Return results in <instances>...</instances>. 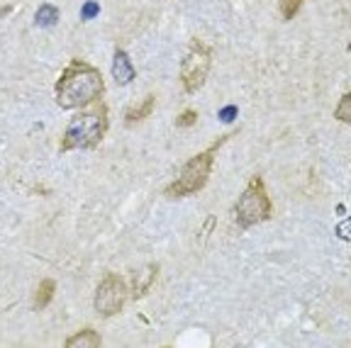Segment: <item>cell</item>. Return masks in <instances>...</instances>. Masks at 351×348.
<instances>
[{
  "label": "cell",
  "mask_w": 351,
  "mask_h": 348,
  "mask_svg": "<svg viewBox=\"0 0 351 348\" xmlns=\"http://www.w3.org/2000/svg\"><path fill=\"white\" fill-rule=\"evenodd\" d=\"M105 95L103 73L83 59H71L54 83V100L61 110H83Z\"/></svg>",
  "instance_id": "cell-1"
},
{
  "label": "cell",
  "mask_w": 351,
  "mask_h": 348,
  "mask_svg": "<svg viewBox=\"0 0 351 348\" xmlns=\"http://www.w3.org/2000/svg\"><path fill=\"white\" fill-rule=\"evenodd\" d=\"M108 129H110L108 105H105L103 100L88 105V108H83L81 112L66 125L59 151L66 153V151H78V149H95L105 139Z\"/></svg>",
  "instance_id": "cell-2"
},
{
  "label": "cell",
  "mask_w": 351,
  "mask_h": 348,
  "mask_svg": "<svg viewBox=\"0 0 351 348\" xmlns=\"http://www.w3.org/2000/svg\"><path fill=\"white\" fill-rule=\"evenodd\" d=\"M234 134H237V129H234ZM234 134H232V132L230 134H222L219 139H215L208 149H203L200 153H195L193 158H188L186 166H183L181 173H178V178L164 188V195L171 197V200H181V197L195 195V192L203 190L210 180V173H213L215 156H217L219 149L225 147Z\"/></svg>",
  "instance_id": "cell-3"
},
{
  "label": "cell",
  "mask_w": 351,
  "mask_h": 348,
  "mask_svg": "<svg viewBox=\"0 0 351 348\" xmlns=\"http://www.w3.org/2000/svg\"><path fill=\"white\" fill-rule=\"evenodd\" d=\"M232 212H234V222L239 229H252L274 217V202H271L261 175H252L249 178L247 188L237 197Z\"/></svg>",
  "instance_id": "cell-4"
},
{
  "label": "cell",
  "mask_w": 351,
  "mask_h": 348,
  "mask_svg": "<svg viewBox=\"0 0 351 348\" xmlns=\"http://www.w3.org/2000/svg\"><path fill=\"white\" fill-rule=\"evenodd\" d=\"M213 59H215L213 47L205 44L203 39H193L188 44V51L181 61V83L188 95H193V92H197L205 86L210 71H213Z\"/></svg>",
  "instance_id": "cell-5"
},
{
  "label": "cell",
  "mask_w": 351,
  "mask_h": 348,
  "mask_svg": "<svg viewBox=\"0 0 351 348\" xmlns=\"http://www.w3.org/2000/svg\"><path fill=\"white\" fill-rule=\"evenodd\" d=\"M130 297V288L122 280L117 273H108V275L100 280V285L95 288V297H93V307L100 316H115L125 310V302Z\"/></svg>",
  "instance_id": "cell-6"
},
{
  "label": "cell",
  "mask_w": 351,
  "mask_h": 348,
  "mask_svg": "<svg viewBox=\"0 0 351 348\" xmlns=\"http://www.w3.org/2000/svg\"><path fill=\"white\" fill-rule=\"evenodd\" d=\"M156 277H159V266H156V263H147V266H144L142 271L132 275L130 297L142 299L144 295H147L149 290L154 288V283H156Z\"/></svg>",
  "instance_id": "cell-7"
},
{
  "label": "cell",
  "mask_w": 351,
  "mask_h": 348,
  "mask_svg": "<svg viewBox=\"0 0 351 348\" xmlns=\"http://www.w3.org/2000/svg\"><path fill=\"white\" fill-rule=\"evenodd\" d=\"M112 78L117 81V86H130L137 78V69L132 64L130 54L125 49H115L112 56Z\"/></svg>",
  "instance_id": "cell-8"
},
{
  "label": "cell",
  "mask_w": 351,
  "mask_h": 348,
  "mask_svg": "<svg viewBox=\"0 0 351 348\" xmlns=\"http://www.w3.org/2000/svg\"><path fill=\"white\" fill-rule=\"evenodd\" d=\"M154 110H156V95L149 92L139 103L130 105V108L125 110V125L132 127V125H137V122H144L147 117H152Z\"/></svg>",
  "instance_id": "cell-9"
},
{
  "label": "cell",
  "mask_w": 351,
  "mask_h": 348,
  "mask_svg": "<svg viewBox=\"0 0 351 348\" xmlns=\"http://www.w3.org/2000/svg\"><path fill=\"white\" fill-rule=\"evenodd\" d=\"M54 293H56V280H54V277H44L42 283H39V288L34 290L32 310H44V307L51 302Z\"/></svg>",
  "instance_id": "cell-10"
},
{
  "label": "cell",
  "mask_w": 351,
  "mask_h": 348,
  "mask_svg": "<svg viewBox=\"0 0 351 348\" xmlns=\"http://www.w3.org/2000/svg\"><path fill=\"white\" fill-rule=\"evenodd\" d=\"M100 343H103V338H100L98 332H93V329H83V332H78V334H73V336L66 338L64 346L66 348H81V346L98 348Z\"/></svg>",
  "instance_id": "cell-11"
},
{
  "label": "cell",
  "mask_w": 351,
  "mask_h": 348,
  "mask_svg": "<svg viewBox=\"0 0 351 348\" xmlns=\"http://www.w3.org/2000/svg\"><path fill=\"white\" fill-rule=\"evenodd\" d=\"M34 20H37L39 27H54L56 22H59V8L51 5V3H44V5H39Z\"/></svg>",
  "instance_id": "cell-12"
},
{
  "label": "cell",
  "mask_w": 351,
  "mask_h": 348,
  "mask_svg": "<svg viewBox=\"0 0 351 348\" xmlns=\"http://www.w3.org/2000/svg\"><path fill=\"white\" fill-rule=\"evenodd\" d=\"M302 3L305 0H278V10H280V17H283L285 22H291L293 17L300 12Z\"/></svg>",
  "instance_id": "cell-13"
},
{
  "label": "cell",
  "mask_w": 351,
  "mask_h": 348,
  "mask_svg": "<svg viewBox=\"0 0 351 348\" xmlns=\"http://www.w3.org/2000/svg\"><path fill=\"white\" fill-rule=\"evenodd\" d=\"M335 117L339 122H344V125L351 122V92H344V95H341L339 105L335 108Z\"/></svg>",
  "instance_id": "cell-14"
},
{
  "label": "cell",
  "mask_w": 351,
  "mask_h": 348,
  "mask_svg": "<svg viewBox=\"0 0 351 348\" xmlns=\"http://www.w3.org/2000/svg\"><path fill=\"white\" fill-rule=\"evenodd\" d=\"M197 122V112L195 110H183L181 114H178V117H176V127H183V129H186V127H193Z\"/></svg>",
  "instance_id": "cell-15"
},
{
  "label": "cell",
  "mask_w": 351,
  "mask_h": 348,
  "mask_svg": "<svg viewBox=\"0 0 351 348\" xmlns=\"http://www.w3.org/2000/svg\"><path fill=\"white\" fill-rule=\"evenodd\" d=\"M98 12V3H88L86 10H83V17H93Z\"/></svg>",
  "instance_id": "cell-16"
}]
</instances>
